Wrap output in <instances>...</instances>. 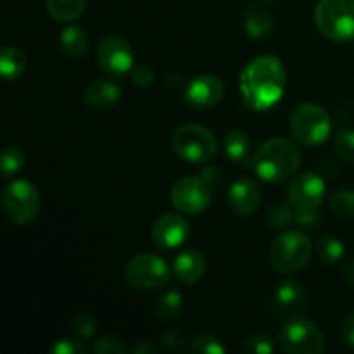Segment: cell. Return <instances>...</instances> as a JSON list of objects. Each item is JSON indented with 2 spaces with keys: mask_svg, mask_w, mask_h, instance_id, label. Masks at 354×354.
Here are the masks:
<instances>
[{
  "mask_svg": "<svg viewBox=\"0 0 354 354\" xmlns=\"http://www.w3.org/2000/svg\"><path fill=\"white\" fill-rule=\"evenodd\" d=\"M239 83L245 106L254 111H265L282 99L287 73L282 61L275 55H259L242 69Z\"/></svg>",
  "mask_w": 354,
  "mask_h": 354,
  "instance_id": "1",
  "label": "cell"
},
{
  "mask_svg": "<svg viewBox=\"0 0 354 354\" xmlns=\"http://www.w3.org/2000/svg\"><path fill=\"white\" fill-rule=\"evenodd\" d=\"M161 346L166 349H180L183 346V334L178 330H169L161 335Z\"/></svg>",
  "mask_w": 354,
  "mask_h": 354,
  "instance_id": "36",
  "label": "cell"
},
{
  "mask_svg": "<svg viewBox=\"0 0 354 354\" xmlns=\"http://www.w3.org/2000/svg\"><path fill=\"white\" fill-rule=\"evenodd\" d=\"M183 311V296L178 290H168L154 304L156 317L161 320H175Z\"/></svg>",
  "mask_w": 354,
  "mask_h": 354,
  "instance_id": "24",
  "label": "cell"
},
{
  "mask_svg": "<svg viewBox=\"0 0 354 354\" xmlns=\"http://www.w3.org/2000/svg\"><path fill=\"white\" fill-rule=\"evenodd\" d=\"M135 354H152V353H158V348H156L152 342L149 341H140L137 346L133 348Z\"/></svg>",
  "mask_w": 354,
  "mask_h": 354,
  "instance_id": "38",
  "label": "cell"
},
{
  "mask_svg": "<svg viewBox=\"0 0 354 354\" xmlns=\"http://www.w3.org/2000/svg\"><path fill=\"white\" fill-rule=\"evenodd\" d=\"M124 280L135 289L156 290L171 280V270L161 256L138 254L124 266Z\"/></svg>",
  "mask_w": 354,
  "mask_h": 354,
  "instance_id": "9",
  "label": "cell"
},
{
  "mask_svg": "<svg viewBox=\"0 0 354 354\" xmlns=\"http://www.w3.org/2000/svg\"><path fill=\"white\" fill-rule=\"evenodd\" d=\"M52 354H85L86 348L83 342L73 341V339H61L50 348Z\"/></svg>",
  "mask_w": 354,
  "mask_h": 354,
  "instance_id": "34",
  "label": "cell"
},
{
  "mask_svg": "<svg viewBox=\"0 0 354 354\" xmlns=\"http://www.w3.org/2000/svg\"><path fill=\"white\" fill-rule=\"evenodd\" d=\"M228 203L239 216H249L256 213L261 203V189L252 178H241L232 183L228 190Z\"/></svg>",
  "mask_w": 354,
  "mask_h": 354,
  "instance_id": "15",
  "label": "cell"
},
{
  "mask_svg": "<svg viewBox=\"0 0 354 354\" xmlns=\"http://www.w3.org/2000/svg\"><path fill=\"white\" fill-rule=\"evenodd\" d=\"M133 83L140 88H149L154 83V71H152L151 66L140 64L138 68H135Z\"/></svg>",
  "mask_w": 354,
  "mask_h": 354,
  "instance_id": "35",
  "label": "cell"
},
{
  "mask_svg": "<svg viewBox=\"0 0 354 354\" xmlns=\"http://www.w3.org/2000/svg\"><path fill=\"white\" fill-rule=\"evenodd\" d=\"M97 62L106 75L123 76L133 68V48L124 38L106 37L97 48Z\"/></svg>",
  "mask_w": 354,
  "mask_h": 354,
  "instance_id": "11",
  "label": "cell"
},
{
  "mask_svg": "<svg viewBox=\"0 0 354 354\" xmlns=\"http://www.w3.org/2000/svg\"><path fill=\"white\" fill-rule=\"evenodd\" d=\"M223 149L234 162L248 165L251 162V138L245 131L232 130L223 137Z\"/></svg>",
  "mask_w": 354,
  "mask_h": 354,
  "instance_id": "20",
  "label": "cell"
},
{
  "mask_svg": "<svg viewBox=\"0 0 354 354\" xmlns=\"http://www.w3.org/2000/svg\"><path fill=\"white\" fill-rule=\"evenodd\" d=\"M190 351L197 354H223L227 349L216 335L199 334L190 342Z\"/></svg>",
  "mask_w": 354,
  "mask_h": 354,
  "instance_id": "28",
  "label": "cell"
},
{
  "mask_svg": "<svg viewBox=\"0 0 354 354\" xmlns=\"http://www.w3.org/2000/svg\"><path fill=\"white\" fill-rule=\"evenodd\" d=\"M190 235V223L183 216L175 213L161 214L154 221L151 230V239L156 248L159 249H176Z\"/></svg>",
  "mask_w": 354,
  "mask_h": 354,
  "instance_id": "13",
  "label": "cell"
},
{
  "mask_svg": "<svg viewBox=\"0 0 354 354\" xmlns=\"http://www.w3.org/2000/svg\"><path fill=\"white\" fill-rule=\"evenodd\" d=\"M0 162H2L3 176H12L24 168L26 158H24V152L19 147L9 145L2 151V161Z\"/></svg>",
  "mask_w": 354,
  "mask_h": 354,
  "instance_id": "27",
  "label": "cell"
},
{
  "mask_svg": "<svg viewBox=\"0 0 354 354\" xmlns=\"http://www.w3.org/2000/svg\"><path fill=\"white\" fill-rule=\"evenodd\" d=\"M315 24L328 40H353L354 0H320L315 7Z\"/></svg>",
  "mask_w": 354,
  "mask_h": 354,
  "instance_id": "3",
  "label": "cell"
},
{
  "mask_svg": "<svg viewBox=\"0 0 354 354\" xmlns=\"http://www.w3.org/2000/svg\"><path fill=\"white\" fill-rule=\"evenodd\" d=\"M86 7V0H47L48 14L55 21L69 23L78 19Z\"/></svg>",
  "mask_w": 354,
  "mask_h": 354,
  "instance_id": "23",
  "label": "cell"
},
{
  "mask_svg": "<svg viewBox=\"0 0 354 354\" xmlns=\"http://www.w3.org/2000/svg\"><path fill=\"white\" fill-rule=\"evenodd\" d=\"M334 147L342 161L354 162V130H351V128H344V130H341L339 133H335Z\"/></svg>",
  "mask_w": 354,
  "mask_h": 354,
  "instance_id": "29",
  "label": "cell"
},
{
  "mask_svg": "<svg viewBox=\"0 0 354 354\" xmlns=\"http://www.w3.org/2000/svg\"><path fill=\"white\" fill-rule=\"evenodd\" d=\"M342 272H344L346 282H348L351 287H354V259H349V261L346 263Z\"/></svg>",
  "mask_w": 354,
  "mask_h": 354,
  "instance_id": "39",
  "label": "cell"
},
{
  "mask_svg": "<svg viewBox=\"0 0 354 354\" xmlns=\"http://www.w3.org/2000/svg\"><path fill=\"white\" fill-rule=\"evenodd\" d=\"M120 99V85L111 82V80H95L85 90V102L97 111L111 109V107L116 106Z\"/></svg>",
  "mask_w": 354,
  "mask_h": 354,
  "instance_id": "17",
  "label": "cell"
},
{
  "mask_svg": "<svg viewBox=\"0 0 354 354\" xmlns=\"http://www.w3.org/2000/svg\"><path fill=\"white\" fill-rule=\"evenodd\" d=\"M41 199L37 187L26 180H14L2 194V209L12 223L28 225L37 220Z\"/></svg>",
  "mask_w": 354,
  "mask_h": 354,
  "instance_id": "7",
  "label": "cell"
},
{
  "mask_svg": "<svg viewBox=\"0 0 354 354\" xmlns=\"http://www.w3.org/2000/svg\"><path fill=\"white\" fill-rule=\"evenodd\" d=\"M304 287L299 282H282L273 292L275 306L282 311V315L294 313L304 304Z\"/></svg>",
  "mask_w": 354,
  "mask_h": 354,
  "instance_id": "18",
  "label": "cell"
},
{
  "mask_svg": "<svg viewBox=\"0 0 354 354\" xmlns=\"http://www.w3.org/2000/svg\"><path fill=\"white\" fill-rule=\"evenodd\" d=\"M207 261L204 254L197 249H190V251L182 252L176 256L175 263H173V273L176 279L185 286H192L197 283L206 273Z\"/></svg>",
  "mask_w": 354,
  "mask_h": 354,
  "instance_id": "16",
  "label": "cell"
},
{
  "mask_svg": "<svg viewBox=\"0 0 354 354\" xmlns=\"http://www.w3.org/2000/svg\"><path fill=\"white\" fill-rule=\"evenodd\" d=\"M280 348L289 354H322L325 351V337L322 328L306 318L287 322L279 334Z\"/></svg>",
  "mask_w": 354,
  "mask_h": 354,
  "instance_id": "8",
  "label": "cell"
},
{
  "mask_svg": "<svg viewBox=\"0 0 354 354\" xmlns=\"http://www.w3.org/2000/svg\"><path fill=\"white\" fill-rule=\"evenodd\" d=\"M92 351L95 354H124L128 351V348L121 339L113 337V335H106V337H100L93 344Z\"/></svg>",
  "mask_w": 354,
  "mask_h": 354,
  "instance_id": "32",
  "label": "cell"
},
{
  "mask_svg": "<svg viewBox=\"0 0 354 354\" xmlns=\"http://www.w3.org/2000/svg\"><path fill=\"white\" fill-rule=\"evenodd\" d=\"M294 220H296V213H292V209L286 204H277L268 213V221L273 227H287Z\"/></svg>",
  "mask_w": 354,
  "mask_h": 354,
  "instance_id": "33",
  "label": "cell"
},
{
  "mask_svg": "<svg viewBox=\"0 0 354 354\" xmlns=\"http://www.w3.org/2000/svg\"><path fill=\"white\" fill-rule=\"evenodd\" d=\"M242 351L254 354H272L275 351V344L265 334H254L242 342Z\"/></svg>",
  "mask_w": 354,
  "mask_h": 354,
  "instance_id": "31",
  "label": "cell"
},
{
  "mask_svg": "<svg viewBox=\"0 0 354 354\" xmlns=\"http://www.w3.org/2000/svg\"><path fill=\"white\" fill-rule=\"evenodd\" d=\"M26 55L23 54V50L17 47H3L2 55H0V73H2L3 80L7 82H12L23 76V73L26 71Z\"/></svg>",
  "mask_w": 354,
  "mask_h": 354,
  "instance_id": "21",
  "label": "cell"
},
{
  "mask_svg": "<svg viewBox=\"0 0 354 354\" xmlns=\"http://www.w3.org/2000/svg\"><path fill=\"white\" fill-rule=\"evenodd\" d=\"M313 245L303 232H286L273 241L270 259L277 272L296 273L310 263Z\"/></svg>",
  "mask_w": 354,
  "mask_h": 354,
  "instance_id": "5",
  "label": "cell"
},
{
  "mask_svg": "<svg viewBox=\"0 0 354 354\" xmlns=\"http://www.w3.org/2000/svg\"><path fill=\"white\" fill-rule=\"evenodd\" d=\"M287 197L296 211H317L325 197L324 178L311 171L294 176Z\"/></svg>",
  "mask_w": 354,
  "mask_h": 354,
  "instance_id": "12",
  "label": "cell"
},
{
  "mask_svg": "<svg viewBox=\"0 0 354 354\" xmlns=\"http://www.w3.org/2000/svg\"><path fill=\"white\" fill-rule=\"evenodd\" d=\"M225 86L220 78L213 75H199L189 82L185 88V100L197 109H209L223 99Z\"/></svg>",
  "mask_w": 354,
  "mask_h": 354,
  "instance_id": "14",
  "label": "cell"
},
{
  "mask_svg": "<svg viewBox=\"0 0 354 354\" xmlns=\"http://www.w3.org/2000/svg\"><path fill=\"white\" fill-rule=\"evenodd\" d=\"M61 44L62 52H64L68 57H82L85 55V52L88 50V37H86V31L80 26H68L61 33Z\"/></svg>",
  "mask_w": 354,
  "mask_h": 354,
  "instance_id": "22",
  "label": "cell"
},
{
  "mask_svg": "<svg viewBox=\"0 0 354 354\" xmlns=\"http://www.w3.org/2000/svg\"><path fill=\"white\" fill-rule=\"evenodd\" d=\"M273 19L266 9L259 6H251L244 17V30L252 40H263L272 33Z\"/></svg>",
  "mask_w": 354,
  "mask_h": 354,
  "instance_id": "19",
  "label": "cell"
},
{
  "mask_svg": "<svg viewBox=\"0 0 354 354\" xmlns=\"http://www.w3.org/2000/svg\"><path fill=\"white\" fill-rule=\"evenodd\" d=\"M71 330L80 341H88L95 335L97 330V322L92 315L88 313H80L76 315L71 320Z\"/></svg>",
  "mask_w": 354,
  "mask_h": 354,
  "instance_id": "30",
  "label": "cell"
},
{
  "mask_svg": "<svg viewBox=\"0 0 354 354\" xmlns=\"http://www.w3.org/2000/svg\"><path fill=\"white\" fill-rule=\"evenodd\" d=\"M330 211L342 220L354 218V192L353 190H339L330 199Z\"/></svg>",
  "mask_w": 354,
  "mask_h": 354,
  "instance_id": "26",
  "label": "cell"
},
{
  "mask_svg": "<svg viewBox=\"0 0 354 354\" xmlns=\"http://www.w3.org/2000/svg\"><path fill=\"white\" fill-rule=\"evenodd\" d=\"M173 149L187 162L203 165L211 161L218 151V142L213 131L201 124H183L173 133Z\"/></svg>",
  "mask_w": 354,
  "mask_h": 354,
  "instance_id": "4",
  "label": "cell"
},
{
  "mask_svg": "<svg viewBox=\"0 0 354 354\" xmlns=\"http://www.w3.org/2000/svg\"><path fill=\"white\" fill-rule=\"evenodd\" d=\"M290 131L306 147L324 144L332 131L330 116L317 104H301L290 116Z\"/></svg>",
  "mask_w": 354,
  "mask_h": 354,
  "instance_id": "6",
  "label": "cell"
},
{
  "mask_svg": "<svg viewBox=\"0 0 354 354\" xmlns=\"http://www.w3.org/2000/svg\"><path fill=\"white\" fill-rule=\"evenodd\" d=\"M252 168L259 178L279 183L290 178L301 165V151L294 142L275 137L261 145L252 156Z\"/></svg>",
  "mask_w": 354,
  "mask_h": 354,
  "instance_id": "2",
  "label": "cell"
},
{
  "mask_svg": "<svg viewBox=\"0 0 354 354\" xmlns=\"http://www.w3.org/2000/svg\"><path fill=\"white\" fill-rule=\"evenodd\" d=\"M342 339L354 348V310L349 311L342 320Z\"/></svg>",
  "mask_w": 354,
  "mask_h": 354,
  "instance_id": "37",
  "label": "cell"
},
{
  "mask_svg": "<svg viewBox=\"0 0 354 354\" xmlns=\"http://www.w3.org/2000/svg\"><path fill=\"white\" fill-rule=\"evenodd\" d=\"M317 251H318V258H320L322 261L332 265V263L341 261L346 249H344V244H342L337 237L325 235V237H322L320 241H318Z\"/></svg>",
  "mask_w": 354,
  "mask_h": 354,
  "instance_id": "25",
  "label": "cell"
},
{
  "mask_svg": "<svg viewBox=\"0 0 354 354\" xmlns=\"http://www.w3.org/2000/svg\"><path fill=\"white\" fill-rule=\"evenodd\" d=\"M213 187L203 176H183L171 187V204L185 214H199L209 206Z\"/></svg>",
  "mask_w": 354,
  "mask_h": 354,
  "instance_id": "10",
  "label": "cell"
},
{
  "mask_svg": "<svg viewBox=\"0 0 354 354\" xmlns=\"http://www.w3.org/2000/svg\"><path fill=\"white\" fill-rule=\"evenodd\" d=\"M263 2H275V0H263Z\"/></svg>",
  "mask_w": 354,
  "mask_h": 354,
  "instance_id": "40",
  "label": "cell"
}]
</instances>
